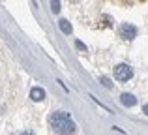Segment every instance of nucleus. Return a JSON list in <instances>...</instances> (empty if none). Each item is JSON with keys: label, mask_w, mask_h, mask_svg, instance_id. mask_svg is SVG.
I'll return each instance as SVG.
<instances>
[{"label": "nucleus", "mask_w": 148, "mask_h": 135, "mask_svg": "<svg viewBox=\"0 0 148 135\" xmlns=\"http://www.w3.org/2000/svg\"><path fill=\"white\" fill-rule=\"evenodd\" d=\"M49 124L51 128L60 135H71L75 133V122L69 118L68 113H62V111H54L49 116Z\"/></svg>", "instance_id": "nucleus-1"}, {"label": "nucleus", "mask_w": 148, "mask_h": 135, "mask_svg": "<svg viewBox=\"0 0 148 135\" xmlns=\"http://www.w3.org/2000/svg\"><path fill=\"white\" fill-rule=\"evenodd\" d=\"M114 79L120 81V83H126V81H130L131 77H133V68L127 66V64H116L114 66Z\"/></svg>", "instance_id": "nucleus-2"}, {"label": "nucleus", "mask_w": 148, "mask_h": 135, "mask_svg": "<svg viewBox=\"0 0 148 135\" xmlns=\"http://www.w3.org/2000/svg\"><path fill=\"white\" fill-rule=\"evenodd\" d=\"M118 34L122 40H133L135 36H137V28H135L133 25H130V23H122V25L118 26Z\"/></svg>", "instance_id": "nucleus-3"}, {"label": "nucleus", "mask_w": 148, "mask_h": 135, "mask_svg": "<svg viewBox=\"0 0 148 135\" xmlns=\"http://www.w3.org/2000/svg\"><path fill=\"white\" fill-rule=\"evenodd\" d=\"M120 101H122V105H126V107L137 105V98H135L133 94H127V92H124V94L120 96Z\"/></svg>", "instance_id": "nucleus-4"}, {"label": "nucleus", "mask_w": 148, "mask_h": 135, "mask_svg": "<svg viewBox=\"0 0 148 135\" xmlns=\"http://www.w3.org/2000/svg\"><path fill=\"white\" fill-rule=\"evenodd\" d=\"M30 98H32L34 101H41V99L45 98V90H43V88H40V86L32 88V90H30Z\"/></svg>", "instance_id": "nucleus-5"}, {"label": "nucleus", "mask_w": 148, "mask_h": 135, "mask_svg": "<svg viewBox=\"0 0 148 135\" xmlns=\"http://www.w3.org/2000/svg\"><path fill=\"white\" fill-rule=\"evenodd\" d=\"M58 25H60V28H62V32H64V34H71V32H73V28H71V25H69V21H66V19H62Z\"/></svg>", "instance_id": "nucleus-6"}, {"label": "nucleus", "mask_w": 148, "mask_h": 135, "mask_svg": "<svg viewBox=\"0 0 148 135\" xmlns=\"http://www.w3.org/2000/svg\"><path fill=\"white\" fill-rule=\"evenodd\" d=\"M51 10H53L54 13H58V10H60V0H51Z\"/></svg>", "instance_id": "nucleus-7"}, {"label": "nucleus", "mask_w": 148, "mask_h": 135, "mask_svg": "<svg viewBox=\"0 0 148 135\" xmlns=\"http://www.w3.org/2000/svg\"><path fill=\"white\" fill-rule=\"evenodd\" d=\"M99 83H101V84H105L107 88H112V83L107 79V77H101V79H99Z\"/></svg>", "instance_id": "nucleus-8"}, {"label": "nucleus", "mask_w": 148, "mask_h": 135, "mask_svg": "<svg viewBox=\"0 0 148 135\" xmlns=\"http://www.w3.org/2000/svg\"><path fill=\"white\" fill-rule=\"evenodd\" d=\"M75 43H77V47H79V49H81V51H86V47H84V45H83V43H81V41H79V40H77V41H75Z\"/></svg>", "instance_id": "nucleus-9"}, {"label": "nucleus", "mask_w": 148, "mask_h": 135, "mask_svg": "<svg viewBox=\"0 0 148 135\" xmlns=\"http://www.w3.org/2000/svg\"><path fill=\"white\" fill-rule=\"evenodd\" d=\"M143 113H145L146 116H148V105H145V107H143Z\"/></svg>", "instance_id": "nucleus-10"}, {"label": "nucleus", "mask_w": 148, "mask_h": 135, "mask_svg": "<svg viewBox=\"0 0 148 135\" xmlns=\"http://www.w3.org/2000/svg\"><path fill=\"white\" fill-rule=\"evenodd\" d=\"M21 135H34V133H32V132H23Z\"/></svg>", "instance_id": "nucleus-11"}]
</instances>
